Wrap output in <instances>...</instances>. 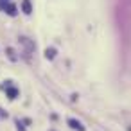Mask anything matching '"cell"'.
Returning a JSON list of instances; mask_svg holds the SVG:
<instances>
[{"label":"cell","instance_id":"6","mask_svg":"<svg viewBox=\"0 0 131 131\" xmlns=\"http://www.w3.org/2000/svg\"><path fill=\"white\" fill-rule=\"evenodd\" d=\"M16 124H18V131H25V129H24V126H22V124H20V120H18V122H16Z\"/></svg>","mask_w":131,"mask_h":131},{"label":"cell","instance_id":"3","mask_svg":"<svg viewBox=\"0 0 131 131\" xmlns=\"http://www.w3.org/2000/svg\"><path fill=\"white\" fill-rule=\"evenodd\" d=\"M68 126L72 127V129H77V131H84V126L79 122V120H75V118H70L68 120Z\"/></svg>","mask_w":131,"mask_h":131},{"label":"cell","instance_id":"1","mask_svg":"<svg viewBox=\"0 0 131 131\" xmlns=\"http://www.w3.org/2000/svg\"><path fill=\"white\" fill-rule=\"evenodd\" d=\"M0 9L2 11H6L9 16H16V6L15 4H9V2H6V0H0Z\"/></svg>","mask_w":131,"mask_h":131},{"label":"cell","instance_id":"4","mask_svg":"<svg viewBox=\"0 0 131 131\" xmlns=\"http://www.w3.org/2000/svg\"><path fill=\"white\" fill-rule=\"evenodd\" d=\"M22 9H24L25 15H31V13H32V7H31V2H29V0H24V2H22Z\"/></svg>","mask_w":131,"mask_h":131},{"label":"cell","instance_id":"8","mask_svg":"<svg viewBox=\"0 0 131 131\" xmlns=\"http://www.w3.org/2000/svg\"><path fill=\"white\" fill-rule=\"evenodd\" d=\"M6 2H7V0H6Z\"/></svg>","mask_w":131,"mask_h":131},{"label":"cell","instance_id":"5","mask_svg":"<svg viewBox=\"0 0 131 131\" xmlns=\"http://www.w3.org/2000/svg\"><path fill=\"white\" fill-rule=\"evenodd\" d=\"M54 56H56V50H54V49H47V50H45V58H47V59H52Z\"/></svg>","mask_w":131,"mask_h":131},{"label":"cell","instance_id":"2","mask_svg":"<svg viewBox=\"0 0 131 131\" xmlns=\"http://www.w3.org/2000/svg\"><path fill=\"white\" fill-rule=\"evenodd\" d=\"M0 88L6 90V93H7V97H9V99H16V97H18V90H16L15 86H11V81H7L6 84H2Z\"/></svg>","mask_w":131,"mask_h":131},{"label":"cell","instance_id":"7","mask_svg":"<svg viewBox=\"0 0 131 131\" xmlns=\"http://www.w3.org/2000/svg\"><path fill=\"white\" fill-rule=\"evenodd\" d=\"M0 117H7V113H6L4 110H0Z\"/></svg>","mask_w":131,"mask_h":131}]
</instances>
